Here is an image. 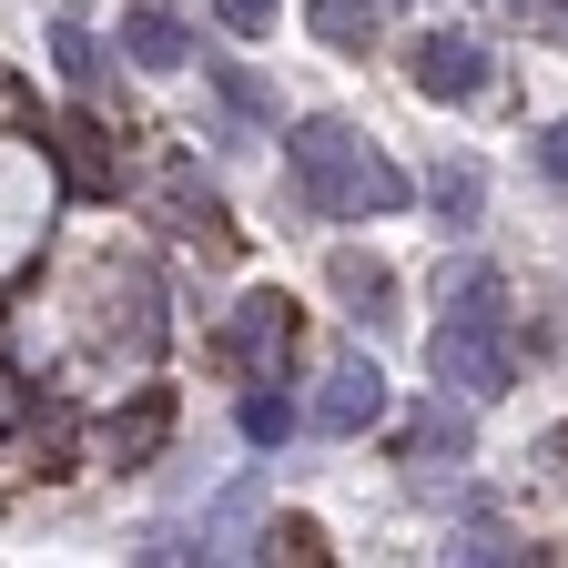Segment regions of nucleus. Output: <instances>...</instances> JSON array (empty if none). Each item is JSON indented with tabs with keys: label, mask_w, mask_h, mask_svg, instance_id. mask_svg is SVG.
<instances>
[{
	"label": "nucleus",
	"mask_w": 568,
	"mask_h": 568,
	"mask_svg": "<svg viewBox=\"0 0 568 568\" xmlns=\"http://www.w3.org/2000/svg\"><path fill=\"white\" fill-rule=\"evenodd\" d=\"M163 437H173V396H163V386H142L132 416H112V457H122V467H153Z\"/></svg>",
	"instance_id": "obj_8"
},
{
	"label": "nucleus",
	"mask_w": 568,
	"mask_h": 568,
	"mask_svg": "<svg viewBox=\"0 0 568 568\" xmlns=\"http://www.w3.org/2000/svg\"><path fill=\"white\" fill-rule=\"evenodd\" d=\"M51 61H61V82H71V92H102V82H112V61H102V31H92V21H71V11L51 21Z\"/></svg>",
	"instance_id": "obj_11"
},
{
	"label": "nucleus",
	"mask_w": 568,
	"mask_h": 568,
	"mask_svg": "<svg viewBox=\"0 0 568 568\" xmlns=\"http://www.w3.org/2000/svg\"><path fill=\"white\" fill-rule=\"evenodd\" d=\"M406 457H467V406H447V396H437V406L406 426Z\"/></svg>",
	"instance_id": "obj_14"
},
{
	"label": "nucleus",
	"mask_w": 568,
	"mask_h": 568,
	"mask_svg": "<svg viewBox=\"0 0 568 568\" xmlns=\"http://www.w3.org/2000/svg\"><path fill=\"white\" fill-rule=\"evenodd\" d=\"M284 183H295L305 213H335V224H366V213H406L416 203V183L355 122H335V112L284 122Z\"/></svg>",
	"instance_id": "obj_1"
},
{
	"label": "nucleus",
	"mask_w": 568,
	"mask_h": 568,
	"mask_svg": "<svg viewBox=\"0 0 568 568\" xmlns=\"http://www.w3.org/2000/svg\"><path fill=\"white\" fill-rule=\"evenodd\" d=\"M426 193H437V213H447V224H477L487 173H477V163H437V183H426Z\"/></svg>",
	"instance_id": "obj_16"
},
{
	"label": "nucleus",
	"mask_w": 568,
	"mask_h": 568,
	"mask_svg": "<svg viewBox=\"0 0 568 568\" xmlns=\"http://www.w3.org/2000/svg\"><path fill=\"white\" fill-rule=\"evenodd\" d=\"M437 295H447V325L426 335L437 386H457V396H508L518 386V345H508V284H497V264H447Z\"/></svg>",
	"instance_id": "obj_2"
},
{
	"label": "nucleus",
	"mask_w": 568,
	"mask_h": 568,
	"mask_svg": "<svg viewBox=\"0 0 568 568\" xmlns=\"http://www.w3.org/2000/svg\"><path fill=\"white\" fill-rule=\"evenodd\" d=\"M274 11H284V0H213V21H224L234 41H254V31H274Z\"/></svg>",
	"instance_id": "obj_18"
},
{
	"label": "nucleus",
	"mask_w": 568,
	"mask_h": 568,
	"mask_svg": "<svg viewBox=\"0 0 568 568\" xmlns=\"http://www.w3.org/2000/svg\"><path fill=\"white\" fill-rule=\"evenodd\" d=\"M295 426H305V406L284 396V376H254V396H244V437H254V447H284Z\"/></svg>",
	"instance_id": "obj_12"
},
{
	"label": "nucleus",
	"mask_w": 568,
	"mask_h": 568,
	"mask_svg": "<svg viewBox=\"0 0 568 568\" xmlns=\"http://www.w3.org/2000/svg\"><path fill=\"white\" fill-rule=\"evenodd\" d=\"M173 224H183L193 244H213V254L234 244V224H224V203H213V193H203V183H193L183 163H173Z\"/></svg>",
	"instance_id": "obj_13"
},
{
	"label": "nucleus",
	"mask_w": 568,
	"mask_h": 568,
	"mask_svg": "<svg viewBox=\"0 0 568 568\" xmlns=\"http://www.w3.org/2000/svg\"><path fill=\"white\" fill-rule=\"evenodd\" d=\"M122 51H132L142 71H183V61H193V31H183L173 11H153V0H142V11H122Z\"/></svg>",
	"instance_id": "obj_7"
},
{
	"label": "nucleus",
	"mask_w": 568,
	"mask_h": 568,
	"mask_svg": "<svg viewBox=\"0 0 568 568\" xmlns=\"http://www.w3.org/2000/svg\"><path fill=\"white\" fill-rule=\"evenodd\" d=\"M376 416H386V376L366 366V355H335V366L315 376V406H305V426H315V437H366Z\"/></svg>",
	"instance_id": "obj_4"
},
{
	"label": "nucleus",
	"mask_w": 568,
	"mask_h": 568,
	"mask_svg": "<svg viewBox=\"0 0 568 568\" xmlns=\"http://www.w3.org/2000/svg\"><path fill=\"white\" fill-rule=\"evenodd\" d=\"M406 71H416V92L426 102H477L497 71H487V51L467 41V31H426L416 51H406Z\"/></svg>",
	"instance_id": "obj_5"
},
{
	"label": "nucleus",
	"mask_w": 568,
	"mask_h": 568,
	"mask_svg": "<svg viewBox=\"0 0 568 568\" xmlns=\"http://www.w3.org/2000/svg\"><path fill=\"white\" fill-rule=\"evenodd\" d=\"M264 558H295V568H315V558H325V528H315V518H274V528H264Z\"/></svg>",
	"instance_id": "obj_17"
},
{
	"label": "nucleus",
	"mask_w": 568,
	"mask_h": 568,
	"mask_svg": "<svg viewBox=\"0 0 568 568\" xmlns=\"http://www.w3.org/2000/svg\"><path fill=\"white\" fill-rule=\"evenodd\" d=\"M376 11H386V0H305V31L325 51H355V61H366L376 51Z\"/></svg>",
	"instance_id": "obj_9"
},
{
	"label": "nucleus",
	"mask_w": 568,
	"mask_h": 568,
	"mask_svg": "<svg viewBox=\"0 0 568 568\" xmlns=\"http://www.w3.org/2000/svg\"><path fill=\"white\" fill-rule=\"evenodd\" d=\"M203 82H213V92H224V102H234L244 122H284V102H274V92L254 82V71H244V61H203Z\"/></svg>",
	"instance_id": "obj_15"
},
{
	"label": "nucleus",
	"mask_w": 568,
	"mask_h": 568,
	"mask_svg": "<svg viewBox=\"0 0 568 568\" xmlns=\"http://www.w3.org/2000/svg\"><path fill=\"white\" fill-rule=\"evenodd\" d=\"M538 173L568 193V122H548V132H538Z\"/></svg>",
	"instance_id": "obj_19"
},
{
	"label": "nucleus",
	"mask_w": 568,
	"mask_h": 568,
	"mask_svg": "<svg viewBox=\"0 0 568 568\" xmlns=\"http://www.w3.org/2000/svg\"><path fill=\"white\" fill-rule=\"evenodd\" d=\"M325 284H335V305H345L355 325H396V264H386V254H355V244H335Z\"/></svg>",
	"instance_id": "obj_6"
},
{
	"label": "nucleus",
	"mask_w": 568,
	"mask_h": 568,
	"mask_svg": "<svg viewBox=\"0 0 568 568\" xmlns=\"http://www.w3.org/2000/svg\"><path fill=\"white\" fill-rule=\"evenodd\" d=\"M51 153H61V173L82 183V193H112V183H122V173H112V153H102V122H92V112H71V122L51 132Z\"/></svg>",
	"instance_id": "obj_10"
},
{
	"label": "nucleus",
	"mask_w": 568,
	"mask_h": 568,
	"mask_svg": "<svg viewBox=\"0 0 568 568\" xmlns=\"http://www.w3.org/2000/svg\"><path fill=\"white\" fill-rule=\"evenodd\" d=\"M508 11H518L528 31H558V41H568V0H508Z\"/></svg>",
	"instance_id": "obj_20"
},
{
	"label": "nucleus",
	"mask_w": 568,
	"mask_h": 568,
	"mask_svg": "<svg viewBox=\"0 0 568 568\" xmlns=\"http://www.w3.org/2000/svg\"><path fill=\"white\" fill-rule=\"evenodd\" d=\"M295 305L284 295H244L234 315H224V366H244V376H284L295 366Z\"/></svg>",
	"instance_id": "obj_3"
}]
</instances>
